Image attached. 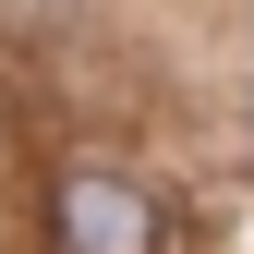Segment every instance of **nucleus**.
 <instances>
[{
	"label": "nucleus",
	"instance_id": "obj_1",
	"mask_svg": "<svg viewBox=\"0 0 254 254\" xmlns=\"http://www.w3.org/2000/svg\"><path fill=\"white\" fill-rule=\"evenodd\" d=\"M61 254H157V194H133L121 170L61 182Z\"/></svg>",
	"mask_w": 254,
	"mask_h": 254
}]
</instances>
